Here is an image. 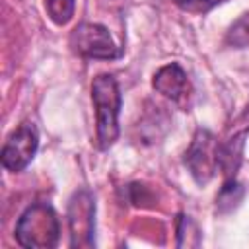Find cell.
I'll return each mask as SVG.
<instances>
[{
	"instance_id": "obj_1",
	"label": "cell",
	"mask_w": 249,
	"mask_h": 249,
	"mask_svg": "<svg viewBox=\"0 0 249 249\" xmlns=\"http://www.w3.org/2000/svg\"><path fill=\"white\" fill-rule=\"evenodd\" d=\"M91 101L95 107V130L97 148L107 150L119 138V111H121V89L111 74H99L91 82Z\"/></svg>"
},
{
	"instance_id": "obj_2",
	"label": "cell",
	"mask_w": 249,
	"mask_h": 249,
	"mask_svg": "<svg viewBox=\"0 0 249 249\" xmlns=\"http://www.w3.org/2000/svg\"><path fill=\"white\" fill-rule=\"evenodd\" d=\"M14 233L21 247L51 249L60 239V222L51 204L35 202L23 210Z\"/></svg>"
},
{
	"instance_id": "obj_3",
	"label": "cell",
	"mask_w": 249,
	"mask_h": 249,
	"mask_svg": "<svg viewBox=\"0 0 249 249\" xmlns=\"http://www.w3.org/2000/svg\"><path fill=\"white\" fill-rule=\"evenodd\" d=\"M70 45L78 54L86 58L113 60L121 56V49L115 45L111 33L99 23H80L70 35Z\"/></svg>"
},
{
	"instance_id": "obj_4",
	"label": "cell",
	"mask_w": 249,
	"mask_h": 249,
	"mask_svg": "<svg viewBox=\"0 0 249 249\" xmlns=\"http://www.w3.org/2000/svg\"><path fill=\"white\" fill-rule=\"evenodd\" d=\"M95 202L88 189H80L68 202V228L70 247H93L95 228Z\"/></svg>"
},
{
	"instance_id": "obj_5",
	"label": "cell",
	"mask_w": 249,
	"mask_h": 249,
	"mask_svg": "<svg viewBox=\"0 0 249 249\" xmlns=\"http://www.w3.org/2000/svg\"><path fill=\"white\" fill-rule=\"evenodd\" d=\"M185 165L189 167L195 181L200 185H204L220 167V144L208 130H196L185 154Z\"/></svg>"
},
{
	"instance_id": "obj_6",
	"label": "cell",
	"mask_w": 249,
	"mask_h": 249,
	"mask_svg": "<svg viewBox=\"0 0 249 249\" xmlns=\"http://www.w3.org/2000/svg\"><path fill=\"white\" fill-rule=\"evenodd\" d=\"M39 148V132L35 128L33 123H23L19 124L6 140L4 148H2V165L8 171H21L25 169L35 152Z\"/></svg>"
},
{
	"instance_id": "obj_7",
	"label": "cell",
	"mask_w": 249,
	"mask_h": 249,
	"mask_svg": "<svg viewBox=\"0 0 249 249\" xmlns=\"http://www.w3.org/2000/svg\"><path fill=\"white\" fill-rule=\"evenodd\" d=\"M152 86L158 93H161L163 97L171 99V101H179L189 93V80H187V72L183 70L181 64L171 62L161 66L152 80Z\"/></svg>"
},
{
	"instance_id": "obj_8",
	"label": "cell",
	"mask_w": 249,
	"mask_h": 249,
	"mask_svg": "<svg viewBox=\"0 0 249 249\" xmlns=\"http://www.w3.org/2000/svg\"><path fill=\"white\" fill-rule=\"evenodd\" d=\"M47 16L56 25H66L76 10V0H45Z\"/></svg>"
},
{
	"instance_id": "obj_9",
	"label": "cell",
	"mask_w": 249,
	"mask_h": 249,
	"mask_svg": "<svg viewBox=\"0 0 249 249\" xmlns=\"http://www.w3.org/2000/svg\"><path fill=\"white\" fill-rule=\"evenodd\" d=\"M226 43L230 47H249V12H245L243 16H239L228 29L226 33Z\"/></svg>"
},
{
	"instance_id": "obj_10",
	"label": "cell",
	"mask_w": 249,
	"mask_h": 249,
	"mask_svg": "<svg viewBox=\"0 0 249 249\" xmlns=\"http://www.w3.org/2000/svg\"><path fill=\"white\" fill-rule=\"evenodd\" d=\"M181 10L185 12H193V14H204L210 8H214L218 2L222 0H173Z\"/></svg>"
}]
</instances>
